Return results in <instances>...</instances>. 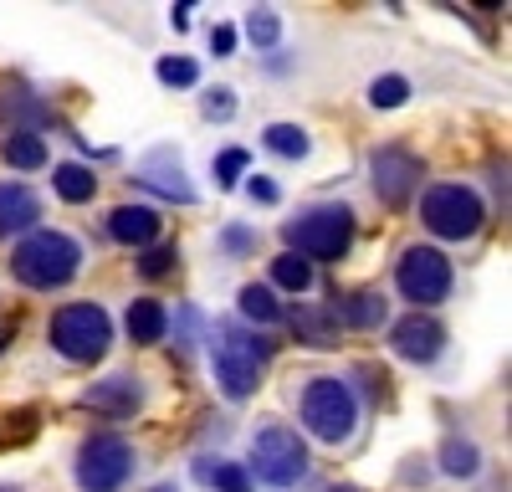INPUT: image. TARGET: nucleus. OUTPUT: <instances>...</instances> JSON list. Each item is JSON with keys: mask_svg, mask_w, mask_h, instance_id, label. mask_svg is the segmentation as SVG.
I'll use <instances>...</instances> for the list:
<instances>
[{"mask_svg": "<svg viewBox=\"0 0 512 492\" xmlns=\"http://www.w3.org/2000/svg\"><path fill=\"white\" fill-rule=\"evenodd\" d=\"M272 359V339L251 334L241 323H221L216 328V380L226 400H246L256 385H262V369Z\"/></svg>", "mask_w": 512, "mask_h": 492, "instance_id": "f257e3e1", "label": "nucleus"}, {"mask_svg": "<svg viewBox=\"0 0 512 492\" xmlns=\"http://www.w3.org/2000/svg\"><path fill=\"white\" fill-rule=\"evenodd\" d=\"M77 267H82V246L62 231H31L11 252V272L36 293H52V287L72 282Z\"/></svg>", "mask_w": 512, "mask_h": 492, "instance_id": "f03ea898", "label": "nucleus"}, {"mask_svg": "<svg viewBox=\"0 0 512 492\" xmlns=\"http://www.w3.org/2000/svg\"><path fill=\"white\" fill-rule=\"evenodd\" d=\"M287 241H292V257L303 262H338L354 241V211L349 205H313L287 226Z\"/></svg>", "mask_w": 512, "mask_h": 492, "instance_id": "7ed1b4c3", "label": "nucleus"}, {"mask_svg": "<svg viewBox=\"0 0 512 492\" xmlns=\"http://www.w3.org/2000/svg\"><path fill=\"white\" fill-rule=\"evenodd\" d=\"M354 421H359V400H354V390H349L344 380L323 375V380H313V385L303 390V426H308L318 441H328V446L349 441V436H354Z\"/></svg>", "mask_w": 512, "mask_h": 492, "instance_id": "20e7f679", "label": "nucleus"}, {"mask_svg": "<svg viewBox=\"0 0 512 492\" xmlns=\"http://www.w3.org/2000/svg\"><path fill=\"white\" fill-rule=\"evenodd\" d=\"M108 344H113V323H108V313L93 308V303H72V308H62V313L52 318V349H57L62 359H72V364L103 359Z\"/></svg>", "mask_w": 512, "mask_h": 492, "instance_id": "39448f33", "label": "nucleus"}, {"mask_svg": "<svg viewBox=\"0 0 512 492\" xmlns=\"http://www.w3.org/2000/svg\"><path fill=\"white\" fill-rule=\"evenodd\" d=\"M251 472L272 482V487H292L297 477L308 472V446L303 436H297L292 426H267V431H256L251 441Z\"/></svg>", "mask_w": 512, "mask_h": 492, "instance_id": "423d86ee", "label": "nucleus"}, {"mask_svg": "<svg viewBox=\"0 0 512 492\" xmlns=\"http://www.w3.org/2000/svg\"><path fill=\"white\" fill-rule=\"evenodd\" d=\"M134 472V446L123 436H88L77 451V487L82 492H118Z\"/></svg>", "mask_w": 512, "mask_h": 492, "instance_id": "0eeeda50", "label": "nucleus"}, {"mask_svg": "<svg viewBox=\"0 0 512 492\" xmlns=\"http://www.w3.org/2000/svg\"><path fill=\"white\" fill-rule=\"evenodd\" d=\"M420 221L441 241H461V236H472L482 226V200L466 185H431L425 200H420Z\"/></svg>", "mask_w": 512, "mask_h": 492, "instance_id": "6e6552de", "label": "nucleus"}, {"mask_svg": "<svg viewBox=\"0 0 512 492\" xmlns=\"http://www.w3.org/2000/svg\"><path fill=\"white\" fill-rule=\"evenodd\" d=\"M395 287L415 308H431L451 293V262L436 252V246H410V252L400 257V267H395Z\"/></svg>", "mask_w": 512, "mask_h": 492, "instance_id": "1a4fd4ad", "label": "nucleus"}, {"mask_svg": "<svg viewBox=\"0 0 512 492\" xmlns=\"http://www.w3.org/2000/svg\"><path fill=\"white\" fill-rule=\"evenodd\" d=\"M415 185H420V159L410 149H379L374 154V195L384 205H395V211H400Z\"/></svg>", "mask_w": 512, "mask_h": 492, "instance_id": "9d476101", "label": "nucleus"}, {"mask_svg": "<svg viewBox=\"0 0 512 492\" xmlns=\"http://www.w3.org/2000/svg\"><path fill=\"white\" fill-rule=\"evenodd\" d=\"M390 344H395V354L410 359V364H431V359L446 349V328H441L436 318H425V313H410V318L395 323Z\"/></svg>", "mask_w": 512, "mask_h": 492, "instance_id": "9b49d317", "label": "nucleus"}, {"mask_svg": "<svg viewBox=\"0 0 512 492\" xmlns=\"http://www.w3.org/2000/svg\"><path fill=\"white\" fill-rule=\"evenodd\" d=\"M139 400H144V390H139V380H128V375H108L93 390H82V405L98 410V416H113V421L118 416H134Z\"/></svg>", "mask_w": 512, "mask_h": 492, "instance_id": "f8f14e48", "label": "nucleus"}, {"mask_svg": "<svg viewBox=\"0 0 512 492\" xmlns=\"http://www.w3.org/2000/svg\"><path fill=\"white\" fill-rule=\"evenodd\" d=\"M41 221V200L26 190V185H0V236H16V231H31Z\"/></svg>", "mask_w": 512, "mask_h": 492, "instance_id": "ddd939ff", "label": "nucleus"}, {"mask_svg": "<svg viewBox=\"0 0 512 492\" xmlns=\"http://www.w3.org/2000/svg\"><path fill=\"white\" fill-rule=\"evenodd\" d=\"M108 236L123 241V246H149L159 236V216L149 211V205H118V211L108 216Z\"/></svg>", "mask_w": 512, "mask_h": 492, "instance_id": "4468645a", "label": "nucleus"}, {"mask_svg": "<svg viewBox=\"0 0 512 492\" xmlns=\"http://www.w3.org/2000/svg\"><path fill=\"white\" fill-rule=\"evenodd\" d=\"M139 180L154 185V190H164V195H175L180 205L195 200V190H190V180H185V170H180V159H175V154H149V164H144V175H139Z\"/></svg>", "mask_w": 512, "mask_h": 492, "instance_id": "2eb2a0df", "label": "nucleus"}, {"mask_svg": "<svg viewBox=\"0 0 512 492\" xmlns=\"http://www.w3.org/2000/svg\"><path fill=\"white\" fill-rule=\"evenodd\" d=\"M128 339L134 344H159L164 339V328H169V313H164V303H154V298H139L134 308H128Z\"/></svg>", "mask_w": 512, "mask_h": 492, "instance_id": "dca6fc26", "label": "nucleus"}, {"mask_svg": "<svg viewBox=\"0 0 512 492\" xmlns=\"http://www.w3.org/2000/svg\"><path fill=\"white\" fill-rule=\"evenodd\" d=\"M195 482L200 487H216V492H251V477L236 462H216V457H200L195 462Z\"/></svg>", "mask_w": 512, "mask_h": 492, "instance_id": "f3484780", "label": "nucleus"}, {"mask_svg": "<svg viewBox=\"0 0 512 492\" xmlns=\"http://www.w3.org/2000/svg\"><path fill=\"white\" fill-rule=\"evenodd\" d=\"M52 185H57V195H62L67 205H82V200H93L98 175L88 170V164H57V170H52Z\"/></svg>", "mask_w": 512, "mask_h": 492, "instance_id": "a211bd4d", "label": "nucleus"}, {"mask_svg": "<svg viewBox=\"0 0 512 492\" xmlns=\"http://www.w3.org/2000/svg\"><path fill=\"white\" fill-rule=\"evenodd\" d=\"M6 159L16 164V170H41V164H47V144H41V134H31V129H16L6 139Z\"/></svg>", "mask_w": 512, "mask_h": 492, "instance_id": "6ab92c4d", "label": "nucleus"}, {"mask_svg": "<svg viewBox=\"0 0 512 492\" xmlns=\"http://www.w3.org/2000/svg\"><path fill=\"white\" fill-rule=\"evenodd\" d=\"M241 318H251V323H282V303L272 298V287L246 282L241 287Z\"/></svg>", "mask_w": 512, "mask_h": 492, "instance_id": "aec40b11", "label": "nucleus"}, {"mask_svg": "<svg viewBox=\"0 0 512 492\" xmlns=\"http://www.w3.org/2000/svg\"><path fill=\"white\" fill-rule=\"evenodd\" d=\"M292 328H297L308 344H318V349L338 339V318H333V313H318V308H297V313H292Z\"/></svg>", "mask_w": 512, "mask_h": 492, "instance_id": "412c9836", "label": "nucleus"}, {"mask_svg": "<svg viewBox=\"0 0 512 492\" xmlns=\"http://www.w3.org/2000/svg\"><path fill=\"white\" fill-rule=\"evenodd\" d=\"M384 313H390V303H384L379 293H354L344 303V323H354V328H379Z\"/></svg>", "mask_w": 512, "mask_h": 492, "instance_id": "4be33fe9", "label": "nucleus"}, {"mask_svg": "<svg viewBox=\"0 0 512 492\" xmlns=\"http://www.w3.org/2000/svg\"><path fill=\"white\" fill-rule=\"evenodd\" d=\"M272 282L277 287H287V293H308V287H313V262H303V257H277L272 262Z\"/></svg>", "mask_w": 512, "mask_h": 492, "instance_id": "5701e85b", "label": "nucleus"}, {"mask_svg": "<svg viewBox=\"0 0 512 492\" xmlns=\"http://www.w3.org/2000/svg\"><path fill=\"white\" fill-rule=\"evenodd\" d=\"M267 149L282 154V159H303L308 154V134L297 129V123H272V129H267Z\"/></svg>", "mask_w": 512, "mask_h": 492, "instance_id": "b1692460", "label": "nucleus"}, {"mask_svg": "<svg viewBox=\"0 0 512 492\" xmlns=\"http://www.w3.org/2000/svg\"><path fill=\"white\" fill-rule=\"evenodd\" d=\"M441 467H446L451 477H472V472H477V446L451 436V441L441 446Z\"/></svg>", "mask_w": 512, "mask_h": 492, "instance_id": "393cba45", "label": "nucleus"}, {"mask_svg": "<svg viewBox=\"0 0 512 492\" xmlns=\"http://www.w3.org/2000/svg\"><path fill=\"white\" fill-rule=\"evenodd\" d=\"M405 98H410V82H405L400 72L374 77V88H369V103H374V108H400Z\"/></svg>", "mask_w": 512, "mask_h": 492, "instance_id": "a878e982", "label": "nucleus"}, {"mask_svg": "<svg viewBox=\"0 0 512 492\" xmlns=\"http://www.w3.org/2000/svg\"><path fill=\"white\" fill-rule=\"evenodd\" d=\"M154 72H159V82H169V88H195L200 82V67L190 57H164Z\"/></svg>", "mask_w": 512, "mask_h": 492, "instance_id": "bb28decb", "label": "nucleus"}, {"mask_svg": "<svg viewBox=\"0 0 512 492\" xmlns=\"http://www.w3.org/2000/svg\"><path fill=\"white\" fill-rule=\"evenodd\" d=\"M246 31H251V41L256 47H277V36H282V21H277V11H251L246 16Z\"/></svg>", "mask_w": 512, "mask_h": 492, "instance_id": "cd10ccee", "label": "nucleus"}, {"mask_svg": "<svg viewBox=\"0 0 512 492\" xmlns=\"http://www.w3.org/2000/svg\"><path fill=\"white\" fill-rule=\"evenodd\" d=\"M139 272H144L149 282L169 277V272H175V246H149V252L139 257Z\"/></svg>", "mask_w": 512, "mask_h": 492, "instance_id": "c85d7f7f", "label": "nucleus"}, {"mask_svg": "<svg viewBox=\"0 0 512 492\" xmlns=\"http://www.w3.org/2000/svg\"><path fill=\"white\" fill-rule=\"evenodd\" d=\"M241 170H246V149H226V154L216 159V180H221L226 190L241 180Z\"/></svg>", "mask_w": 512, "mask_h": 492, "instance_id": "c756f323", "label": "nucleus"}, {"mask_svg": "<svg viewBox=\"0 0 512 492\" xmlns=\"http://www.w3.org/2000/svg\"><path fill=\"white\" fill-rule=\"evenodd\" d=\"M200 113H205V118H231V113H236V98H231V88L205 93V98H200Z\"/></svg>", "mask_w": 512, "mask_h": 492, "instance_id": "7c9ffc66", "label": "nucleus"}, {"mask_svg": "<svg viewBox=\"0 0 512 492\" xmlns=\"http://www.w3.org/2000/svg\"><path fill=\"white\" fill-rule=\"evenodd\" d=\"M246 195H251V200H262V205H277V200H282V190H277L267 175H256V180L246 185Z\"/></svg>", "mask_w": 512, "mask_h": 492, "instance_id": "2f4dec72", "label": "nucleus"}, {"mask_svg": "<svg viewBox=\"0 0 512 492\" xmlns=\"http://www.w3.org/2000/svg\"><path fill=\"white\" fill-rule=\"evenodd\" d=\"M231 47H236V31H231V26L210 31V52H216V57H231Z\"/></svg>", "mask_w": 512, "mask_h": 492, "instance_id": "473e14b6", "label": "nucleus"}, {"mask_svg": "<svg viewBox=\"0 0 512 492\" xmlns=\"http://www.w3.org/2000/svg\"><path fill=\"white\" fill-rule=\"evenodd\" d=\"M226 246H231V252H251V231L231 226V231H226Z\"/></svg>", "mask_w": 512, "mask_h": 492, "instance_id": "72a5a7b5", "label": "nucleus"}, {"mask_svg": "<svg viewBox=\"0 0 512 492\" xmlns=\"http://www.w3.org/2000/svg\"><path fill=\"white\" fill-rule=\"evenodd\" d=\"M169 21H175V31H185L190 26V6H175V16H169Z\"/></svg>", "mask_w": 512, "mask_h": 492, "instance_id": "f704fd0d", "label": "nucleus"}, {"mask_svg": "<svg viewBox=\"0 0 512 492\" xmlns=\"http://www.w3.org/2000/svg\"><path fill=\"white\" fill-rule=\"evenodd\" d=\"M154 492H175V487H154Z\"/></svg>", "mask_w": 512, "mask_h": 492, "instance_id": "c9c22d12", "label": "nucleus"}, {"mask_svg": "<svg viewBox=\"0 0 512 492\" xmlns=\"http://www.w3.org/2000/svg\"><path fill=\"white\" fill-rule=\"evenodd\" d=\"M338 492H354V487H338Z\"/></svg>", "mask_w": 512, "mask_h": 492, "instance_id": "e433bc0d", "label": "nucleus"}]
</instances>
